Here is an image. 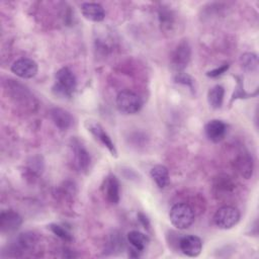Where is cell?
Returning a JSON list of instances; mask_svg holds the SVG:
<instances>
[{
    "label": "cell",
    "instance_id": "obj_22",
    "mask_svg": "<svg viewBox=\"0 0 259 259\" xmlns=\"http://www.w3.org/2000/svg\"><path fill=\"white\" fill-rule=\"evenodd\" d=\"M160 23L164 29H169L173 25V15L172 12L167 9H161L159 11Z\"/></svg>",
    "mask_w": 259,
    "mask_h": 259
},
{
    "label": "cell",
    "instance_id": "obj_10",
    "mask_svg": "<svg viewBox=\"0 0 259 259\" xmlns=\"http://www.w3.org/2000/svg\"><path fill=\"white\" fill-rule=\"evenodd\" d=\"M22 224L21 215L12 209L3 210L0 213V231L3 234L15 232Z\"/></svg>",
    "mask_w": 259,
    "mask_h": 259
},
{
    "label": "cell",
    "instance_id": "obj_20",
    "mask_svg": "<svg viewBox=\"0 0 259 259\" xmlns=\"http://www.w3.org/2000/svg\"><path fill=\"white\" fill-rule=\"evenodd\" d=\"M242 67L249 72H253L257 70L258 67V58L253 53H246L241 57Z\"/></svg>",
    "mask_w": 259,
    "mask_h": 259
},
{
    "label": "cell",
    "instance_id": "obj_19",
    "mask_svg": "<svg viewBox=\"0 0 259 259\" xmlns=\"http://www.w3.org/2000/svg\"><path fill=\"white\" fill-rule=\"evenodd\" d=\"M225 96V88L222 85H215L212 88L209 89L207 93V101L208 104L214 108L218 109L223 105Z\"/></svg>",
    "mask_w": 259,
    "mask_h": 259
},
{
    "label": "cell",
    "instance_id": "obj_9",
    "mask_svg": "<svg viewBox=\"0 0 259 259\" xmlns=\"http://www.w3.org/2000/svg\"><path fill=\"white\" fill-rule=\"evenodd\" d=\"M101 191L104 198L110 204L118 203L120 198V188H119V182L114 175L109 174L108 176L105 177L101 185Z\"/></svg>",
    "mask_w": 259,
    "mask_h": 259
},
{
    "label": "cell",
    "instance_id": "obj_2",
    "mask_svg": "<svg viewBox=\"0 0 259 259\" xmlns=\"http://www.w3.org/2000/svg\"><path fill=\"white\" fill-rule=\"evenodd\" d=\"M55 79L54 92L63 97H71L77 88V80L74 73L68 67H63L56 72Z\"/></svg>",
    "mask_w": 259,
    "mask_h": 259
},
{
    "label": "cell",
    "instance_id": "obj_4",
    "mask_svg": "<svg viewBox=\"0 0 259 259\" xmlns=\"http://www.w3.org/2000/svg\"><path fill=\"white\" fill-rule=\"evenodd\" d=\"M240 217L241 214L238 208L232 205H224L215 211L213 215V222L218 228L229 230L238 224Z\"/></svg>",
    "mask_w": 259,
    "mask_h": 259
},
{
    "label": "cell",
    "instance_id": "obj_17",
    "mask_svg": "<svg viewBox=\"0 0 259 259\" xmlns=\"http://www.w3.org/2000/svg\"><path fill=\"white\" fill-rule=\"evenodd\" d=\"M150 175L159 188L163 189L167 186L169 182V171L164 165L154 166L150 171Z\"/></svg>",
    "mask_w": 259,
    "mask_h": 259
},
{
    "label": "cell",
    "instance_id": "obj_13",
    "mask_svg": "<svg viewBox=\"0 0 259 259\" xmlns=\"http://www.w3.org/2000/svg\"><path fill=\"white\" fill-rule=\"evenodd\" d=\"M204 133L209 141L218 143L225 138L227 134V124L223 120L211 119L205 124Z\"/></svg>",
    "mask_w": 259,
    "mask_h": 259
},
{
    "label": "cell",
    "instance_id": "obj_21",
    "mask_svg": "<svg viewBox=\"0 0 259 259\" xmlns=\"http://www.w3.org/2000/svg\"><path fill=\"white\" fill-rule=\"evenodd\" d=\"M50 229L57 237H59L60 239H62L65 242H71L73 240L71 233L66 228H64L60 225L52 224V225H50Z\"/></svg>",
    "mask_w": 259,
    "mask_h": 259
},
{
    "label": "cell",
    "instance_id": "obj_8",
    "mask_svg": "<svg viewBox=\"0 0 259 259\" xmlns=\"http://www.w3.org/2000/svg\"><path fill=\"white\" fill-rule=\"evenodd\" d=\"M38 67L35 61L28 58H20L11 65V72L22 79H30L37 73Z\"/></svg>",
    "mask_w": 259,
    "mask_h": 259
},
{
    "label": "cell",
    "instance_id": "obj_11",
    "mask_svg": "<svg viewBox=\"0 0 259 259\" xmlns=\"http://www.w3.org/2000/svg\"><path fill=\"white\" fill-rule=\"evenodd\" d=\"M86 126L88 132H90L96 140H98L104 147H106L112 156H116L115 146L100 123L95 121H87Z\"/></svg>",
    "mask_w": 259,
    "mask_h": 259
},
{
    "label": "cell",
    "instance_id": "obj_3",
    "mask_svg": "<svg viewBox=\"0 0 259 259\" xmlns=\"http://www.w3.org/2000/svg\"><path fill=\"white\" fill-rule=\"evenodd\" d=\"M115 103L118 110L124 114H135L139 112L143 106L141 97L131 90L120 91L116 96Z\"/></svg>",
    "mask_w": 259,
    "mask_h": 259
},
{
    "label": "cell",
    "instance_id": "obj_25",
    "mask_svg": "<svg viewBox=\"0 0 259 259\" xmlns=\"http://www.w3.org/2000/svg\"><path fill=\"white\" fill-rule=\"evenodd\" d=\"M139 218H140V221L143 223V225L145 226V228L149 229L150 228V223L148 221V219L143 214V213H139Z\"/></svg>",
    "mask_w": 259,
    "mask_h": 259
},
{
    "label": "cell",
    "instance_id": "obj_14",
    "mask_svg": "<svg viewBox=\"0 0 259 259\" xmlns=\"http://www.w3.org/2000/svg\"><path fill=\"white\" fill-rule=\"evenodd\" d=\"M234 167L236 171L245 179L251 178L254 170V163L251 155L249 153L239 154L234 162Z\"/></svg>",
    "mask_w": 259,
    "mask_h": 259
},
{
    "label": "cell",
    "instance_id": "obj_15",
    "mask_svg": "<svg viewBox=\"0 0 259 259\" xmlns=\"http://www.w3.org/2000/svg\"><path fill=\"white\" fill-rule=\"evenodd\" d=\"M50 116L55 125L61 131L68 130L73 123V117L70 112L60 107L52 108L50 110Z\"/></svg>",
    "mask_w": 259,
    "mask_h": 259
},
{
    "label": "cell",
    "instance_id": "obj_6",
    "mask_svg": "<svg viewBox=\"0 0 259 259\" xmlns=\"http://www.w3.org/2000/svg\"><path fill=\"white\" fill-rule=\"evenodd\" d=\"M190 57H191L190 46L188 41L182 40L177 45L174 52L172 53V56H171L172 68L178 73H180L187 67L190 61Z\"/></svg>",
    "mask_w": 259,
    "mask_h": 259
},
{
    "label": "cell",
    "instance_id": "obj_16",
    "mask_svg": "<svg viewBox=\"0 0 259 259\" xmlns=\"http://www.w3.org/2000/svg\"><path fill=\"white\" fill-rule=\"evenodd\" d=\"M81 13L86 19L94 22L102 21L105 17V11L103 7L98 3H83L81 5Z\"/></svg>",
    "mask_w": 259,
    "mask_h": 259
},
{
    "label": "cell",
    "instance_id": "obj_5",
    "mask_svg": "<svg viewBox=\"0 0 259 259\" xmlns=\"http://www.w3.org/2000/svg\"><path fill=\"white\" fill-rule=\"evenodd\" d=\"M70 149L72 153V163L74 167L80 172H86L91 162V158L88 151L77 139H73L71 141Z\"/></svg>",
    "mask_w": 259,
    "mask_h": 259
},
{
    "label": "cell",
    "instance_id": "obj_1",
    "mask_svg": "<svg viewBox=\"0 0 259 259\" xmlns=\"http://www.w3.org/2000/svg\"><path fill=\"white\" fill-rule=\"evenodd\" d=\"M169 219L175 228L185 230L194 223L195 213L193 208L188 203L178 202L170 208Z\"/></svg>",
    "mask_w": 259,
    "mask_h": 259
},
{
    "label": "cell",
    "instance_id": "obj_24",
    "mask_svg": "<svg viewBox=\"0 0 259 259\" xmlns=\"http://www.w3.org/2000/svg\"><path fill=\"white\" fill-rule=\"evenodd\" d=\"M229 67H230L229 64H224V65L220 66L219 68H215V69H213V70H211V71H208V72L206 73V75H207L208 77H211V78L221 76L222 74H224V73L229 69Z\"/></svg>",
    "mask_w": 259,
    "mask_h": 259
},
{
    "label": "cell",
    "instance_id": "obj_18",
    "mask_svg": "<svg viewBox=\"0 0 259 259\" xmlns=\"http://www.w3.org/2000/svg\"><path fill=\"white\" fill-rule=\"evenodd\" d=\"M127 241L132 245L133 249L140 253H142L149 244V238L139 231L130 232L127 234Z\"/></svg>",
    "mask_w": 259,
    "mask_h": 259
},
{
    "label": "cell",
    "instance_id": "obj_12",
    "mask_svg": "<svg viewBox=\"0 0 259 259\" xmlns=\"http://www.w3.org/2000/svg\"><path fill=\"white\" fill-rule=\"evenodd\" d=\"M180 251L188 257H196L201 253L202 242L194 235H187L179 240Z\"/></svg>",
    "mask_w": 259,
    "mask_h": 259
},
{
    "label": "cell",
    "instance_id": "obj_7",
    "mask_svg": "<svg viewBox=\"0 0 259 259\" xmlns=\"http://www.w3.org/2000/svg\"><path fill=\"white\" fill-rule=\"evenodd\" d=\"M37 243V237L33 233H23L20 234L13 244L10 246V252L13 256H21L26 252H30Z\"/></svg>",
    "mask_w": 259,
    "mask_h": 259
},
{
    "label": "cell",
    "instance_id": "obj_23",
    "mask_svg": "<svg viewBox=\"0 0 259 259\" xmlns=\"http://www.w3.org/2000/svg\"><path fill=\"white\" fill-rule=\"evenodd\" d=\"M175 80H176V82H178V83L187 85L191 90H193V86H192V84H193V79H192L189 75H187V74H185V73H183V72H180V73L177 74Z\"/></svg>",
    "mask_w": 259,
    "mask_h": 259
}]
</instances>
